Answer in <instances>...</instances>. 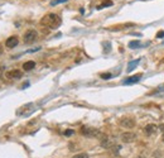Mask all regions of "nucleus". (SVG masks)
<instances>
[{"label": "nucleus", "instance_id": "nucleus-19", "mask_svg": "<svg viewBox=\"0 0 164 158\" xmlns=\"http://www.w3.org/2000/svg\"><path fill=\"white\" fill-rule=\"evenodd\" d=\"M73 134V130H66L64 132V136H72Z\"/></svg>", "mask_w": 164, "mask_h": 158}, {"label": "nucleus", "instance_id": "nucleus-16", "mask_svg": "<svg viewBox=\"0 0 164 158\" xmlns=\"http://www.w3.org/2000/svg\"><path fill=\"white\" fill-rule=\"evenodd\" d=\"M67 0H53V1L51 3V5L52 6H54V5H57V4H61V3H66Z\"/></svg>", "mask_w": 164, "mask_h": 158}, {"label": "nucleus", "instance_id": "nucleus-10", "mask_svg": "<svg viewBox=\"0 0 164 158\" xmlns=\"http://www.w3.org/2000/svg\"><path fill=\"white\" fill-rule=\"evenodd\" d=\"M101 145L104 148H111L114 145V143H112V140H110L107 137H104L102 138V140H101Z\"/></svg>", "mask_w": 164, "mask_h": 158}, {"label": "nucleus", "instance_id": "nucleus-21", "mask_svg": "<svg viewBox=\"0 0 164 158\" xmlns=\"http://www.w3.org/2000/svg\"><path fill=\"white\" fill-rule=\"evenodd\" d=\"M1 53H3V47L0 46V55H1Z\"/></svg>", "mask_w": 164, "mask_h": 158}, {"label": "nucleus", "instance_id": "nucleus-14", "mask_svg": "<svg viewBox=\"0 0 164 158\" xmlns=\"http://www.w3.org/2000/svg\"><path fill=\"white\" fill-rule=\"evenodd\" d=\"M139 62V60H136V61H133V62H130V65H129V67H128V71H131V70H134V66L136 63Z\"/></svg>", "mask_w": 164, "mask_h": 158}, {"label": "nucleus", "instance_id": "nucleus-17", "mask_svg": "<svg viewBox=\"0 0 164 158\" xmlns=\"http://www.w3.org/2000/svg\"><path fill=\"white\" fill-rule=\"evenodd\" d=\"M101 77L104 80H109L111 79V74H101Z\"/></svg>", "mask_w": 164, "mask_h": 158}, {"label": "nucleus", "instance_id": "nucleus-9", "mask_svg": "<svg viewBox=\"0 0 164 158\" xmlns=\"http://www.w3.org/2000/svg\"><path fill=\"white\" fill-rule=\"evenodd\" d=\"M140 79H142V74L139 75H135V76H131V77H129L124 81V84H134V82H138V81H140Z\"/></svg>", "mask_w": 164, "mask_h": 158}, {"label": "nucleus", "instance_id": "nucleus-2", "mask_svg": "<svg viewBox=\"0 0 164 158\" xmlns=\"http://www.w3.org/2000/svg\"><path fill=\"white\" fill-rule=\"evenodd\" d=\"M81 134L89 138H95L100 136V130H97L96 128H91V126H82L81 128Z\"/></svg>", "mask_w": 164, "mask_h": 158}, {"label": "nucleus", "instance_id": "nucleus-22", "mask_svg": "<svg viewBox=\"0 0 164 158\" xmlns=\"http://www.w3.org/2000/svg\"><path fill=\"white\" fill-rule=\"evenodd\" d=\"M135 158H145V157H143V156H138V157H135Z\"/></svg>", "mask_w": 164, "mask_h": 158}, {"label": "nucleus", "instance_id": "nucleus-12", "mask_svg": "<svg viewBox=\"0 0 164 158\" xmlns=\"http://www.w3.org/2000/svg\"><path fill=\"white\" fill-rule=\"evenodd\" d=\"M112 5V1L111 0H106V1H104L101 4V5L97 6V9H101V8H107V6H111Z\"/></svg>", "mask_w": 164, "mask_h": 158}, {"label": "nucleus", "instance_id": "nucleus-5", "mask_svg": "<svg viewBox=\"0 0 164 158\" xmlns=\"http://www.w3.org/2000/svg\"><path fill=\"white\" fill-rule=\"evenodd\" d=\"M120 138L124 143H133V142L136 139V134L133 133V132H125V133L121 134Z\"/></svg>", "mask_w": 164, "mask_h": 158}, {"label": "nucleus", "instance_id": "nucleus-15", "mask_svg": "<svg viewBox=\"0 0 164 158\" xmlns=\"http://www.w3.org/2000/svg\"><path fill=\"white\" fill-rule=\"evenodd\" d=\"M72 158H89V154L87 153H80V154H76Z\"/></svg>", "mask_w": 164, "mask_h": 158}, {"label": "nucleus", "instance_id": "nucleus-4", "mask_svg": "<svg viewBox=\"0 0 164 158\" xmlns=\"http://www.w3.org/2000/svg\"><path fill=\"white\" fill-rule=\"evenodd\" d=\"M120 126H123V128H128V129H131L135 126V120L133 118H129V117H124L120 119L119 121Z\"/></svg>", "mask_w": 164, "mask_h": 158}, {"label": "nucleus", "instance_id": "nucleus-3", "mask_svg": "<svg viewBox=\"0 0 164 158\" xmlns=\"http://www.w3.org/2000/svg\"><path fill=\"white\" fill-rule=\"evenodd\" d=\"M37 37H38V33L36 32L34 29H29V30H27V32L24 33V37H23V41H24V43H33L34 41L37 39Z\"/></svg>", "mask_w": 164, "mask_h": 158}, {"label": "nucleus", "instance_id": "nucleus-6", "mask_svg": "<svg viewBox=\"0 0 164 158\" xmlns=\"http://www.w3.org/2000/svg\"><path fill=\"white\" fill-rule=\"evenodd\" d=\"M18 43H19L18 37L17 36H11V37H9L6 39L5 46H6L8 48H14V47H17V46H18Z\"/></svg>", "mask_w": 164, "mask_h": 158}, {"label": "nucleus", "instance_id": "nucleus-7", "mask_svg": "<svg viewBox=\"0 0 164 158\" xmlns=\"http://www.w3.org/2000/svg\"><path fill=\"white\" fill-rule=\"evenodd\" d=\"M22 76H23V74H22V71H19V70H11L6 74V77L10 80H19Z\"/></svg>", "mask_w": 164, "mask_h": 158}, {"label": "nucleus", "instance_id": "nucleus-18", "mask_svg": "<svg viewBox=\"0 0 164 158\" xmlns=\"http://www.w3.org/2000/svg\"><path fill=\"white\" fill-rule=\"evenodd\" d=\"M157 37H158V38H163V37H164V30H161V32H158Z\"/></svg>", "mask_w": 164, "mask_h": 158}, {"label": "nucleus", "instance_id": "nucleus-11", "mask_svg": "<svg viewBox=\"0 0 164 158\" xmlns=\"http://www.w3.org/2000/svg\"><path fill=\"white\" fill-rule=\"evenodd\" d=\"M34 67H36V62H34V61H27V62L23 65L24 71H30V70H33Z\"/></svg>", "mask_w": 164, "mask_h": 158}, {"label": "nucleus", "instance_id": "nucleus-23", "mask_svg": "<svg viewBox=\"0 0 164 158\" xmlns=\"http://www.w3.org/2000/svg\"><path fill=\"white\" fill-rule=\"evenodd\" d=\"M162 140L164 142V133H163V136H162Z\"/></svg>", "mask_w": 164, "mask_h": 158}, {"label": "nucleus", "instance_id": "nucleus-8", "mask_svg": "<svg viewBox=\"0 0 164 158\" xmlns=\"http://www.w3.org/2000/svg\"><path fill=\"white\" fill-rule=\"evenodd\" d=\"M157 130H158V126L155 124H148V125H145V128H144V132H145V134H148V136H153Z\"/></svg>", "mask_w": 164, "mask_h": 158}, {"label": "nucleus", "instance_id": "nucleus-1", "mask_svg": "<svg viewBox=\"0 0 164 158\" xmlns=\"http://www.w3.org/2000/svg\"><path fill=\"white\" fill-rule=\"evenodd\" d=\"M61 23H62L61 18L57 14H54V13H51V14L44 15V17L42 18V20H40V24L42 25L48 27V28H51V29L58 28V27L61 25Z\"/></svg>", "mask_w": 164, "mask_h": 158}, {"label": "nucleus", "instance_id": "nucleus-20", "mask_svg": "<svg viewBox=\"0 0 164 158\" xmlns=\"http://www.w3.org/2000/svg\"><path fill=\"white\" fill-rule=\"evenodd\" d=\"M159 129H161L162 132H164V125H161V126H159Z\"/></svg>", "mask_w": 164, "mask_h": 158}, {"label": "nucleus", "instance_id": "nucleus-13", "mask_svg": "<svg viewBox=\"0 0 164 158\" xmlns=\"http://www.w3.org/2000/svg\"><path fill=\"white\" fill-rule=\"evenodd\" d=\"M139 46H140L139 41H131L130 43H129V47H130V48H138Z\"/></svg>", "mask_w": 164, "mask_h": 158}]
</instances>
